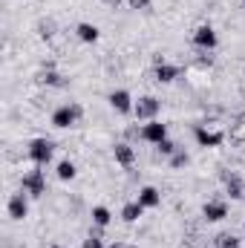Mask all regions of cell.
I'll return each instance as SVG.
<instances>
[{
	"mask_svg": "<svg viewBox=\"0 0 245 248\" xmlns=\"http://www.w3.org/2000/svg\"><path fill=\"white\" fill-rule=\"evenodd\" d=\"M216 243H219V248H240V240L234 234H219Z\"/></svg>",
	"mask_w": 245,
	"mask_h": 248,
	"instance_id": "ac0fdd59",
	"label": "cell"
},
{
	"mask_svg": "<svg viewBox=\"0 0 245 248\" xmlns=\"http://www.w3.org/2000/svg\"><path fill=\"white\" fill-rule=\"evenodd\" d=\"M130 6H133V9H147L150 0H130Z\"/></svg>",
	"mask_w": 245,
	"mask_h": 248,
	"instance_id": "cb8c5ba5",
	"label": "cell"
},
{
	"mask_svg": "<svg viewBox=\"0 0 245 248\" xmlns=\"http://www.w3.org/2000/svg\"><path fill=\"white\" fill-rule=\"evenodd\" d=\"M193 41H196V46H202V49H214V46H216V32H214L211 26H199L196 35H193Z\"/></svg>",
	"mask_w": 245,
	"mask_h": 248,
	"instance_id": "52a82bcc",
	"label": "cell"
},
{
	"mask_svg": "<svg viewBox=\"0 0 245 248\" xmlns=\"http://www.w3.org/2000/svg\"><path fill=\"white\" fill-rule=\"evenodd\" d=\"M41 81H46V84H61V78H58L55 72H46V75H41Z\"/></svg>",
	"mask_w": 245,
	"mask_h": 248,
	"instance_id": "603a6c76",
	"label": "cell"
},
{
	"mask_svg": "<svg viewBox=\"0 0 245 248\" xmlns=\"http://www.w3.org/2000/svg\"><path fill=\"white\" fill-rule=\"evenodd\" d=\"M75 32H78V38H81V41H87V44H95V41H98V29H95L92 23H78V29H75Z\"/></svg>",
	"mask_w": 245,
	"mask_h": 248,
	"instance_id": "7c38bea8",
	"label": "cell"
},
{
	"mask_svg": "<svg viewBox=\"0 0 245 248\" xmlns=\"http://www.w3.org/2000/svg\"><path fill=\"white\" fill-rule=\"evenodd\" d=\"M104 3H110V6H119V0H104Z\"/></svg>",
	"mask_w": 245,
	"mask_h": 248,
	"instance_id": "d4e9b609",
	"label": "cell"
},
{
	"mask_svg": "<svg viewBox=\"0 0 245 248\" xmlns=\"http://www.w3.org/2000/svg\"><path fill=\"white\" fill-rule=\"evenodd\" d=\"M176 75H179V69H176V66H168V63H159V66H156V81H162V84L173 81Z\"/></svg>",
	"mask_w": 245,
	"mask_h": 248,
	"instance_id": "5bb4252c",
	"label": "cell"
},
{
	"mask_svg": "<svg viewBox=\"0 0 245 248\" xmlns=\"http://www.w3.org/2000/svg\"><path fill=\"white\" fill-rule=\"evenodd\" d=\"M110 219H113V217H110V211H107L104 205L92 208V222H95V225H101V228H104V225H110Z\"/></svg>",
	"mask_w": 245,
	"mask_h": 248,
	"instance_id": "e0dca14e",
	"label": "cell"
},
{
	"mask_svg": "<svg viewBox=\"0 0 245 248\" xmlns=\"http://www.w3.org/2000/svg\"><path fill=\"white\" fill-rule=\"evenodd\" d=\"M9 217L12 219H23L26 217V199H23V193H15L9 199Z\"/></svg>",
	"mask_w": 245,
	"mask_h": 248,
	"instance_id": "9c48e42d",
	"label": "cell"
},
{
	"mask_svg": "<svg viewBox=\"0 0 245 248\" xmlns=\"http://www.w3.org/2000/svg\"><path fill=\"white\" fill-rule=\"evenodd\" d=\"M84 248H104V246H101L98 237H87V240H84Z\"/></svg>",
	"mask_w": 245,
	"mask_h": 248,
	"instance_id": "7402d4cb",
	"label": "cell"
},
{
	"mask_svg": "<svg viewBox=\"0 0 245 248\" xmlns=\"http://www.w3.org/2000/svg\"><path fill=\"white\" fill-rule=\"evenodd\" d=\"M141 211H144V205H141V202H130V205H124V211H122L124 222H136V219L141 217Z\"/></svg>",
	"mask_w": 245,
	"mask_h": 248,
	"instance_id": "9a60e30c",
	"label": "cell"
},
{
	"mask_svg": "<svg viewBox=\"0 0 245 248\" xmlns=\"http://www.w3.org/2000/svg\"><path fill=\"white\" fill-rule=\"evenodd\" d=\"M141 139H144V141H153V144H162V141L168 139V127H165V124H159V122L144 124V130H141Z\"/></svg>",
	"mask_w": 245,
	"mask_h": 248,
	"instance_id": "3957f363",
	"label": "cell"
},
{
	"mask_svg": "<svg viewBox=\"0 0 245 248\" xmlns=\"http://www.w3.org/2000/svg\"><path fill=\"white\" fill-rule=\"evenodd\" d=\"M225 185H228V193H231L234 199H243V196H245L243 179H237V176H228V179H225Z\"/></svg>",
	"mask_w": 245,
	"mask_h": 248,
	"instance_id": "2e32d148",
	"label": "cell"
},
{
	"mask_svg": "<svg viewBox=\"0 0 245 248\" xmlns=\"http://www.w3.org/2000/svg\"><path fill=\"white\" fill-rule=\"evenodd\" d=\"M116 159L122 162L124 168H130V165L136 162V153H133V147H130V144H116Z\"/></svg>",
	"mask_w": 245,
	"mask_h": 248,
	"instance_id": "4fadbf2b",
	"label": "cell"
},
{
	"mask_svg": "<svg viewBox=\"0 0 245 248\" xmlns=\"http://www.w3.org/2000/svg\"><path fill=\"white\" fill-rule=\"evenodd\" d=\"M78 116H81V107H61V110L52 113V124L55 127H69V124H75Z\"/></svg>",
	"mask_w": 245,
	"mask_h": 248,
	"instance_id": "277c9868",
	"label": "cell"
},
{
	"mask_svg": "<svg viewBox=\"0 0 245 248\" xmlns=\"http://www.w3.org/2000/svg\"><path fill=\"white\" fill-rule=\"evenodd\" d=\"M205 217H208L211 222H219V219L228 217V205H225L222 199H211V202H205Z\"/></svg>",
	"mask_w": 245,
	"mask_h": 248,
	"instance_id": "8992f818",
	"label": "cell"
},
{
	"mask_svg": "<svg viewBox=\"0 0 245 248\" xmlns=\"http://www.w3.org/2000/svg\"><path fill=\"white\" fill-rule=\"evenodd\" d=\"M133 113H136V119H153L156 113H159V101L156 98H138V104L133 107Z\"/></svg>",
	"mask_w": 245,
	"mask_h": 248,
	"instance_id": "5b68a950",
	"label": "cell"
},
{
	"mask_svg": "<svg viewBox=\"0 0 245 248\" xmlns=\"http://www.w3.org/2000/svg\"><path fill=\"white\" fill-rule=\"evenodd\" d=\"M58 176H61L63 182L72 179V176H75V165H72V162H61V165H58Z\"/></svg>",
	"mask_w": 245,
	"mask_h": 248,
	"instance_id": "d6986e66",
	"label": "cell"
},
{
	"mask_svg": "<svg viewBox=\"0 0 245 248\" xmlns=\"http://www.w3.org/2000/svg\"><path fill=\"white\" fill-rule=\"evenodd\" d=\"M196 139H199V144H205V147H219V144H222V133H219V130H208V127H199V130H196Z\"/></svg>",
	"mask_w": 245,
	"mask_h": 248,
	"instance_id": "ba28073f",
	"label": "cell"
},
{
	"mask_svg": "<svg viewBox=\"0 0 245 248\" xmlns=\"http://www.w3.org/2000/svg\"><path fill=\"white\" fill-rule=\"evenodd\" d=\"M29 156H32L38 165H46V162L52 159V141H46V139H35L32 147H29Z\"/></svg>",
	"mask_w": 245,
	"mask_h": 248,
	"instance_id": "7a4b0ae2",
	"label": "cell"
},
{
	"mask_svg": "<svg viewBox=\"0 0 245 248\" xmlns=\"http://www.w3.org/2000/svg\"><path fill=\"white\" fill-rule=\"evenodd\" d=\"M52 248H63V246H52Z\"/></svg>",
	"mask_w": 245,
	"mask_h": 248,
	"instance_id": "484cf974",
	"label": "cell"
},
{
	"mask_svg": "<svg viewBox=\"0 0 245 248\" xmlns=\"http://www.w3.org/2000/svg\"><path fill=\"white\" fill-rule=\"evenodd\" d=\"M110 104H113V110H119V113H130V110H133L130 93H124V90H119V93L110 95Z\"/></svg>",
	"mask_w": 245,
	"mask_h": 248,
	"instance_id": "30bf717a",
	"label": "cell"
},
{
	"mask_svg": "<svg viewBox=\"0 0 245 248\" xmlns=\"http://www.w3.org/2000/svg\"><path fill=\"white\" fill-rule=\"evenodd\" d=\"M187 165V153H173V168H182Z\"/></svg>",
	"mask_w": 245,
	"mask_h": 248,
	"instance_id": "44dd1931",
	"label": "cell"
},
{
	"mask_svg": "<svg viewBox=\"0 0 245 248\" xmlns=\"http://www.w3.org/2000/svg\"><path fill=\"white\" fill-rule=\"evenodd\" d=\"M23 190L26 193H32V196H44L46 193V179H44V173L41 170H29V173H23Z\"/></svg>",
	"mask_w": 245,
	"mask_h": 248,
	"instance_id": "6da1fadb",
	"label": "cell"
},
{
	"mask_svg": "<svg viewBox=\"0 0 245 248\" xmlns=\"http://www.w3.org/2000/svg\"><path fill=\"white\" fill-rule=\"evenodd\" d=\"M159 150H162V153H165V156H170V153H176V144H173V141H168V139H165V141H162V144H159Z\"/></svg>",
	"mask_w": 245,
	"mask_h": 248,
	"instance_id": "ffe728a7",
	"label": "cell"
},
{
	"mask_svg": "<svg viewBox=\"0 0 245 248\" xmlns=\"http://www.w3.org/2000/svg\"><path fill=\"white\" fill-rule=\"evenodd\" d=\"M159 199H162V196H159V190H156V187H141V193H138V202H141L144 208H156V205H159Z\"/></svg>",
	"mask_w": 245,
	"mask_h": 248,
	"instance_id": "8fae6325",
	"label": "cell"
}]
</instances>
